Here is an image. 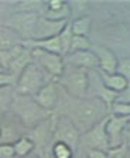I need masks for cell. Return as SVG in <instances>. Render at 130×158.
Masks as SVG:
<instances>
[{
	"label": "cell",
	"instance_id": "1",
	"mask_svg": "<svg viewBox=\"0 0 130 158\" xmlns=\"http://www.w3.org/2000/svg\"><path fill=\"white\" fill-rule=\"evenodd\" d=\"M109 106L100 98H89L79 102L69 114V120L78 128L79 133H86L88 130L100 123L107 117Z\"/></svg>",
	"mask_w": 130,
	"mask_h": 158
},
{
	"label": "cell",
	"instance_id": "2",
	"mask_svg": "<svg viewBox=\"0 0 130 158\" xmlns=\"http://www.w3.org/2000/svg\"><path fill=\"white\" fill-rule=\"evenodd\" d=\"M10 110L28 128H34L36 126L41 124L47 118H50V112H47L45 109L41 107L34 99V96L16 93Z\"/></svg>",
	"mask_w": 130,
	"mask_h": 158
},
{
	"label": "cell",
	"instance_id": "3",
	"mask_svg": "<svg viewBox=\"0 0 130 158\" xmlns=\"http://www.w3.org/2000/svg\"><path fill=\"white\" fill-rule=\"evenodd\" d=\"M47 73L44 72L40 66L36 62H31L30 65L24 69L23 72L19 75L16 82V93L19 95H28V96H36V93L40 90L43 86H45L50 81H48Z\"/></svg>",
	"mask_w": 130,
	"mask_h": 158
},
{
	"label": "cell",
	"instance_id": "4",
	"mask_svg": "<svg viewBox=\"0 0 130 158\" xmlns=\"http://www.w3.org/2000/svg\"><path fill=\"white\" fill-rule=\"evenodd\" d=\"M60 82L68 95L77 99H83L88 93L89 88V75L88 71L79 68H65L61 75Z\"/></svg>",
	"mask_w": 130,
	"mask_h": 158
},
{
	"label": "cell",
	"instance_id": "5",
	"mask_svg": "<svg viewBox=\"0 0 130 158\" xmlns=\"http://www.w3.org/2000/svg\"><path fill=\"white\" fill-rule=\"evenodd\" d=\"M33 52V61L43 69L44 72L50 75L51 78H61L65 69L62 55L50 52L41 48H30Z\"/></svg>",
	"mask_w": 130,
	"mask_h": 158
},
{
	"label": "cell",
	"instance_id": "6",
	"mask_svg": "<svg viewBox=\"0 0 130 158\" xmlns=\"http://www.w3.org/2000/svg\"><path fill=\"white\" fill-rule=\"evenodd\" d=\"M38 14L37 13H27V11H20L16 13L7 20V27L13 30L16 34L20 35V38H27L26 41L33 38L34 30H36L37 21H38Z\"/></svg>",
	"mask_w": 130,
	"mask_h": 158
},
{
	"label": "cell",
	"instance_id": "7",
	"mask_svg": "<svg viewBox=\"0 0 130 158\" xmlns=\"http://www.w3.org/2000/svg\"><path fill=\"white\" fill-rule=\"evenodd\" d=\"M130 122V117H122L116 114H109L106 122V133L109 138V148L116 150L123 143V133L127 130V124Z\"/></svg>",
	"mask_w": 130,
	"mask_h": 158
},
{
	"label": "cell",
	"instance_id": "8",
	"mask_svg": "<svg viewBox=\"0 0 130 158\" xmlns=\"http://www.w3.org/2000/svg\"><path fill=\"white\" fill-rule=\"evenodd\" d=\"M79 134L81 133L69 120V117H61L55 122V128H54L55 141H62L73 148L79 141Z\"/></svg>",
	"mask_w": 130,
	"mask_h": 158
},
{
	"label": "cell",
	"instance_id": "9",
	"mask_svg": "<svg viewBox=\"0 0 130 158\" xmlns=\"http://www.w3.org/2000/svg\"><path fill=\"white\" fill-rule=\"evenodd\" d=\"M106 122H107V117L105 120H102L100 123H98L96 126H94L86 133H83V143L86 145H89L90 150H102V151L109 150Z\"/></svg>",
	"mask_w": 130,
	"mask_h": 158
},
{
	"label": "cell",
	"instance_id": "10",
	"mask_svg": "<svg viewBox=\"0 0 130 158\" xmlns=\"http://www.w3.org/2000/svg\"><path fill=\"white\" fill-rule=\"evenodd\" d=\"M68 21H55V20H50L45 17H40L37 21L36 30H34L33 41H43V40H48L52 37H57L62 33V30L67 27Z\"/></svg>",
	"mask_w": 130,
	"mask_h": 158
},
{
	"label": "cell",
	"instance_id": "11",
	"mask_svg": "<svg viewBox=\"0 0 130 158\" xmlns=\"http://www.w3.org/2000/svg\"><path fill=\"white\" fill-rule=\"evenodd\" d=\"M64 62L67 65L72 66V68H79V69H85V71L99 68L98 56L92 49H83V51H77V52L68 54V55H65Z\"/></svg>",
	"mask_w": 130,
	"mask_h": 158
},
{
	"label": "cell",
	"instance_id": "12",
	"mask_svg": "<svg viewBox=\"0 0 130 158\" xmlns=\"http://www.w3.org/2000/svg\"><path fill=\"white\" fill-rule=\"evenodd\" d=\"M37 103L43 109H45L47 112H51L58 102V92H57V85L52 82H48L45 86L38 90L34 96Z\"/></svg>",
	"mask_w": 130,
	"mask_h": 158
},
{
	"label": "cell",
	"instance_id": "13",
	"mask_svg": "<svg viewBox=\"0 0 130 158\" xmlns=\"http://www.w3.org/2000/svg\"><path fill=\"white\" fill-rule=\"evenodd\" d=\"M92 51H94V52L96 54V56H98L100 72H103V73H116L119 59L116 58V55H115L109 48H106V47H94Z\"/></svg>",
	"mask_w": 130,
	"mask_h": 158
},
{
	"label": "cell",
	"instance_id": "14",
	"mask_svg": "<svg viewBox=\"0 0 130 158\" xmlns=\"http://www.w3.org/2000/svg\"><path fill=\"white\" fill-rule=\"evenodd\" d=\"M69 16H71L69 4L65 3V2H61V0L48 2L47 7H45V13L43 14V17L55 20V21H67Z\"/></svg>",
	"mask_w": 130,
	"mask_h": 158
},
{
	"label": "cell",
	"instance_id": "15",
	"mask_svg": "<svg viewBox=\"0 0 130 158\" xmlns=\"http://www.w3.org/2000/svg\"><path fill=\"white\" fill-rule=\"evenodd\" d=\"M31 62H33V52H31L30 48L26 47V48L23 49V52L11 62V65L7 69V72L11 73V75L16 76V78H19V75H20Z\"/></svg>",
	"mask_w": 130,
	"mask_h": 158
},
{
	"label": "cell",
	"instance_id": "16",
	"mask_svg": "<svg viewBox=\"0 0 130 158\" xmlns=\"http://www.w3.org/2000/svg\"><path fill=\"white\" fill-rule=\"evenodd\" d=\"M100 81L102 85L106 89L112 90L115 93H120L122 90H124V88L127 86V81L119 73H103L100 72Z\"/></svg>",
	"mask_w": 130,
	"mask_h": 158
},
{
	"label": "cell",
	"instance_id": "17",
	"mask_svg": "<svg viewBox=\"0 0 130 158\" xmlns=\"http://www.w3.org/2000/svg\"><path fill=\"white\" fill-rule=\"evenodd\" d=\"M19 44H23L19 34H16L9 27L7 28H0V51L10 49L14 45H19Z\"/></svg>",
	"mask_w": 130,
	"mask_h": 158
},
{
	"label": "cell",
	"instance_id": "18",
	"mask_svg": "<svg viewBox=\"0 0 130 158\" xmlns=\"http://www.w3.org/2000/svg\"><path fill=\"white\" fill-rule=\"evenodd\" d=\"M23 135L13 124H0V145H13Z\"/></svg>",
	"mask_w": 130,
	"mask_h": 158
},
{
	"label": "cell",
	"instance_id": "19",
	"mask_svg": "<svg viewBox=\"0 0 130 158\" xmlns=\"http://www.w3.org/2000/svg\"><path fill=\"white\" fill-rule=\"evenodd\" d=\"M34 147H36V144H34L33 140L28 135H23V137H20L13 144L14 155H17V157H27L30 152H33Z\"/></svg>",
	"mask_w": 130,
	"mask_h": 158
},
{
	"label": "cell",
	"instance_id": "20",
	"mask_svg": "<svg viewBox=\"0 0 130 158\" xmlns=\"http://www.w3.org/2000/svg\"><path fill=\"white\" fill-rule=\"evenodd\" d=\"M24 48H26V47H24V44H19V45H14L13 48H10V49L0 51V64H2V66H3L4 71H7V69H9V66L11 65V62H13L14 59H16L17 56L23 52Z\"/></svg>",
	"mask_w": 130,
	"mask_h": 158
},
{
	"label": "cell",
	"instance_id": "21",
	"mask_svg": "<svg viewBox=\"0 0 130 158\" xmlns=\"http://www.w3.org/2000/svg\"><path fill=\"white\" fill-rule=\"evenodd\" d=\"M14 95H16V89L14 86H6V88H0V116L7 113L10 110L11 103H13Z\"/></svg>",
	"mask_w": 130,
	"mask_h": 158
},
{
	"label": "cell",
	"instance_id": "22",
	"mask_svg": "<svg viewBox=\"0 0 130 158\" xmlns=\"http://www.w3.org/2000/svg\"><path fill=\"white\" fill-rule=\"evenodd\" d=\"M71 31L73 35H81V37H86L90 28V17L89 16H82L77 17L72 23H69Z\"/></svg>",
	"mask_w": 130,
	"mask_h": 158
},
{
	"label": "cell",
	"instance_id": "23",
	"mask_svg": "<svg viewBox=\"0 0 130 158\" xmlns=\"http://www.w3.org/2000/svg\"><path fill=\"white\" fill-rule=\"evenodd\" d=\"M73 148L62 141H55L52 145V157L54 158H72Z\"/></svg>",
	"mask_w": 130,
	"mask_h": 158
},
{
	"label": "cell",
	"instance_id": "24",
	"mask_svg": "<svg viewBox=\"0 0 130 158\" xmlns=\"http://www.w3.org/2000/svg\"><path fill=\"white\" fill-rule=\"evenodd\" d=\"M92 44L89 43L88 37H81V35H72L71 40V47H69V52H77V51H83V49H90Z\"/></svg>",
	"mask_w": 130,
	"mask_h": 158
},
{
	"label": "cell",
	"instance_id": "25",
	"mask_svg": "<svg viewBox=\"0 0 130 158\" xmlns=\"http://www.w3.org/2000/svg\"><path fill=\"white\" fill-rule=\"evenodd\" d=\"M72 31H71V26L69 23L67 24V27L62 30V33L60 34L61 37V44H62V54L64 55H68L69 52V47H71V40H72Z\"/></svg>",
	"mask_w": 130,
	"mask_h": 158
},
{
	"label": "cell",
	"instance_id": "26",
	"mask_svg": "<svg viewBox=\"0 0 130 158\" xmlns=\"http://www.w3.org/2000/svg\"><path fill=\"white\" fill-rule=\"evenodd\" d=\"M110 112H112V114H116V116L130 117V103L113 102L112 106H110Z\"/></svg>",
	"mask_w": 130,
	"mask_h": 158
},
{
	"label": "cell",
	"instance_id": "27",
	"mask_svg": "<svg viewBox=\"0 0 130 158\" xmlns=\"http://www.w3.org/2000/svg\"><path fill=\"white\" fill-rule=\"evenodd\" d=\"M116 73L122 75L127 82H130V58H122L117 62Z\"/></svg>",
	"mask_w": 130,
	"mask_h": 158
},
{
	"label": "cell",
	"instance_id": "28",
	"mask_svg": "<svg viewBox=\"0 0 130 158\" xmlns=\"http://www.w3.org/2000/svg\"><path fill=\"white\" fill-rule=\"evenodd\" d=\"M17 78L9 73L7 71L0 72V88H6V86H16Z\"/></svg>",
	"mask_w": 130,
	"mask_h": 158
},
{
	"label": "cell",
	"instance_id": "29",
	"mask_svg": "<svg viewBox=\"0 0 130 158\" xmlns=\"http://www.w3.org/2000/svg\"><path fill=\"white\" fill-rule=\"evenodd\" d=\"M115 102L120 103H130V82L127 83V86L124 88V90H122L120 93H117L116 100Z\"/></svg>",
	"mask_w": 130,
	"mask_h": 158
},
{
	"label": "cell",
	"instance_id": "30",
	"mask_svg": "<svg viewBox=\"0 0 130 158\" xmlns=\"http://www.w3.org/2000/svg\"><path fill=\"white\" fill-rule=\"evenodd\" d=\"M0 155H3V157H13L14 155L13 145H0Z\"/></svg>",
	"mask_w": 130,
	"mask_h": 158
},
{
	"label": "cell",
	"instance_id": "31",
	"mask_svg": "<svg viewBox=\"0 0 130 158\" xmlns=\"http://www.w3.org/2000/svg\"><path fill=\"white\" fill-rule=\"evenodd\" d=\"M89 158H106V151H102V150H89Z\"/></svg>",
	"mask_w": 130,
	"mask_h": 158
},
{
	"label": "cell",
	"instance_id": "32",
	"mask_svg": "<svg viewBox=\"0 0 130 158\" xmlns=\"http://www.w3.org/2000/svg\"><path fill=\"white\" fill-rule=\"evenodd\" d=\"M124 143L130 148V128H127L126 131H124Z\"/></svg>",
	"mask_w": 130,
	"mask_h": 158
},
{
	"label": "cell",
	"instance_id": "33",
	"mask_svg": "<svg viewBox=\"0 0 130 158\" xmlns=\"http://www.w3.org/2000/svg\"><path fill=\"white\" fill-rule=\"evenodd\" d=\"M2 71H4V69H3V66H2V64H0V72H2Z\"/></svg>",
	"mask_w": 130,
	"mask_h": 158
}]
</instances>
